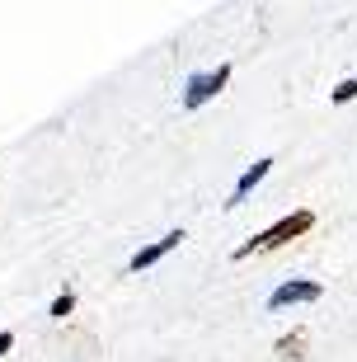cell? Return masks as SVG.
<instances>
[{"mask_svg":"<svg viewBox=\"0 0 357 362\" xmlns=\"http://www.w3.org/2000/svg\"><path fill=\"white\" fill-rule=\"evenodd\" d=\"M324 296V287L310 278H296V282H282L278 292L268 296V310H282V306H301V301H320Z\"/></svg>","mask_w":357,"mask_h":362,"instance_id":"cell-3","label":"cell"},{"mask_svg":"<svg viewBox=\"0 0 357 362\" xmlns=\"http://www.w3.org/2000/svg\"><path fill=\"white\" fill-rule=\"evenodd\" d=\"M10 349H14V334H10V329H0V358H5Z\"/></svg>","mask_w":357,"mask_h":362,"instance_id":"cell-9","label":"cell"},{"mask_svg":"<svg viewBox=\"0 0 357 362\" xmlns=\"http://www.w3.org/2000/svg\"><path fill=\"white\" fill-rule=\"evenodd\" d=\"M226 81H230V66H216V71H198V76H188L184 85V108H202V104H212L216 94L226 90Z\"/></svg>","mask_w":357,"mask_h":362,"instance_id":"cell-2","label":"cell"},{"mask_svg":"<svg viewBox=\"0 0 357 362\" xmlns=\"http://www.w3.org/2000/svg\"><path fill=\"white\" fill-rule=\"evenodd\" d=\"M348 99H357V76H353V81H344V85H334V90H329V104H348Z\"/></svg>","mask_w":357,"mask_h":362,"instance_id":"cell-7","label":"cell"},{"mask_svg":"<svg viewBox=\"0 0 357 362\" xmlns=\"http://www.w3.org/2000/svg\"><path fill=\"white\" fill-rule=\"evenodd\" d=\"M71 310H76V296H71V292H62V296L52 301V315H57V320H66Z\"/></svg>","mask_w":357,"mask_h":362,"instance_id":"cell-8","label":"cell"},{"mask_svg":"<svg viewBox=\"0 0 357 362\" xmlns=\"http://www.w3.org/2000/svg\"><path fill=\"white\" fill-rule=\"evenodd\" d=\"M315 226V212H291V216H282L278 226H268V230H259L254 240H245L235 250V259H250V255H264V250H278V245H287V240H301L305 230Z\"/></svg>","mask_w":357,"mask_h":362,"instance_id":"cell-1","label":"cell"},{"mask_svg":"<svg viewBox=\"0 0 357 362\" xmlns=\"http://www.w3.org/2000/svg\"><path fill=\"white\" fill-rule=\"evenodd\" d=\"M278 353L282 358H305V329H291L287 339H278Z\"/></svg>","mask_w":357,"mask_h":362,"instance_id":"cell-6","label":"cell"},{"mask_svg":"<svg viewBox=\"0 0 357 362\" xmlns=\"http://www.w3.org/2000/svg\"><path fill=\"white\" fill-rule=\"evenodd\" d=\"M268 170H273V160H268V156H264V160H254L250 170L240 175V184L230 188V198H226V207H240V202H245V198H250V193H254V188H259V184H264V179H268Z\"/></svg>","mask_w":357,"mask_h":362,"instance_id":"cell-5","label":"cell"},{"mask_svg":"<svg viewBox=\"0 0 357 362\" xmlns=\"http://www.w3.org/2000/svg\"><path fill=\"white\" fill-rule=\"evenodd\" d=\"M184 240H188L184 230H170V235H165V240H156V245H146V250H136V255L127 259V269H132V273L151 269V264H160V259L170 255V250H179V245H184Z\"/></svg>","mask_w":357,"mask_h":362,"instance_id":"cell-4","label":"cell"}]
</instances>
